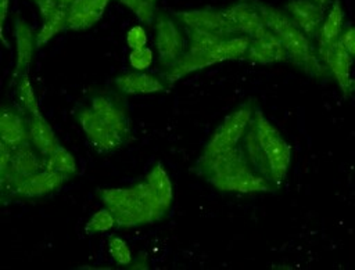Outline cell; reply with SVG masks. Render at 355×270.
<instances>
[{"label":"cell","instance_id":"obj_1","mask_svg":"<svg viewBox=\"0 0 355 270\" xmlns=\"http://www.w3.org/2000/svg\"><path fill=\"white\" fill-rule=\"evenodd\" d=\"M193 172L220 191L250 194L277 190L268 177L252 168L241 144L215 154H201Z\"/></svg>","mask_w":355,"mask_h":270},{"label":"cell","instance_id":"obj_2","mask_svg":"<svg viewBox=\"0 0 355 270\" xmlns=\"http://www.w3.org/2000/svg\"><path fill=\"white\" fill-rule=\"evenodd\" d=\"M241 145L252 168L279 188L291 163V148L258 107Z\"/></svg>","mask_w":355,"mask_h":270},{"label":"cell","instance_id":"obj_3","mask_svg":"<svg viewBox=\"0 0 355 270\" xmlns=\"http://www.w3.org/2000/svg\"><path fill=\"white\" fill-rule=\"evenodd\" d=\"M257 7L263 18L265 25L283 43L288 62L313 79H327L330 73L322 62L312 39L308 37L290 18V15L279 8L255 0Z\"/></svg>","mask_w":355,"mask_h":270},{"label":"cell","instance_id":"obj_4","mask_svg":"<svg viewBox=\"0 0 355 270\" xmlns=\"http://www.w3.org/2000/svg\"><path fill=\"white\" fill-rule=\"evenodd\" d=\"M97 195L114 215L116 226L119 227H136L157 222L133 186L123 188H101L97 191Z\"/></svg>","mask_w":355,"mask_h":270},{"label":"cell","instance_id":"obj_5","mask_svg":"<svg viewBox=\"0 0 355 270\" xmlns=\"http://www.w3.org/2000/svg\"><path fill=\"white\" fill-rule=\"evenodd\" d=\"M255 108L252 100L236 107L212 133L201 154H215L240 145L250 129Z\"/></svg>","mask_w":355,"mask_h":270},{"label":"cell","instance_id":"obj_6","mask_svg":"<svg viewBox=\"0 0 355 270\" xmlns=\"http://www.w3.org/2000/svg\"><path fill=\"white\" fill-rule=\"evenodd\" d=\"M155 48L164 71L175 65L187 50V40L180 24L172 14L157 11L154 18Z\"/></svg>","mask_w":355,"mask_h":270},{"label":"cell","instance_id":"obj_7","mask_svg":"<svg viewBox=\"0 0 355 270\" xmlns=\"http://www.w3.org/2000/svg\"><path fill=\"white\" fill-rule=\"evenodd\" d=\"M76 119L92 145L98 152H112L123 147L128 140L90 107H82L76 112Z\"/></svg>","mask_w":355,"mask_h":270},{"label":"cell","instance_id":"obj_8","mask_svg":"<svg viewBox=\"0 0 355 270\" xmlns=\"http://www.w3.org/2000/svg\"><path fill=\"white\" fill-rule=\"evenodd\" d=\"M316 50L330 76L336 80L341 93L347 97L349 93H352L354 79L351 78V66L354 58L345 51L340 40L331 43L318 42Z\"/></svg>","mask_w":355,"mask_h":270},{"label":"cell","instance_id":"obj_9","mask_svg":"<svg viewBox=\"0 0 355 270\" xmlns=\"http://www.w3.org/2000/svg\"><path fill=\"white\" fill-rule=\"evenodd\" d=\"M90 108L114 129H116L128 141L130 140V118L121 94L112 91H97L90 97Z\"/></svg>","mask_w":355,"mask_h":270},{"label":"cell","instance_id":"obj_10","mask_svg":"<svg viewBox=\"0 0 355 270\" xmlns=\"http://www.w3.org/2000/svg\"><path fill=\"white\" fill-rule=\"evenodd\" d=\"M172 15L186 30H204L214 32L223 36L239 35L230 22L226 19L222 10L198 8V10H183L173 11Z\"/></svg>","mask_w":355,"mask_h":270},{"label":"cell","instance_id":"obj_11","mask_svg":"<svg viewBox=\"0 0 355 270\" xmlns=\"http://www.w3.org/2000/svg\"><path fill=\"white\" fill-rule=\"evenodd\" d=\"M222 11L239 35L257 39L268 32L255 0H237Z\"/></svg>","mask_w":355,"mask_h":270},{"label":"cell","instance_id":"obj_12","mask_svg":"<svg viewBox=\"0 0 355 270\" xmlns=\"http://www.w3.org/2000/svg\"><path fill=\"white\" fill-rule=\"evenodd\" d=\"M69 177L43 169L15 181L14 198H39L57 191Z\"/></svg>","mask_w":355,"mask_h":270},{"label":"cell","instance_id":"obj_13","mask_svg":"<svg viewBox=\"0 0 355 270\" xmlns=\"http://www.w3.org/2000/svg\"><path fill=\"white\" fill-rule=\"evenodd\" d=\"M14 37H15V68L11 76V84L24 76L28 75L29 66L33 60V54L37 48L36 46V33L32 26L28 25L22 18L17 17L14 19Z\"/></svg>","mask_w":355,"mask_h":270},{"label":"cell","instance_id":"obj_14","mask_svg":"<svg viewBox=\"0 0 355 270\" xmlns=\"http://www.w3.org/2000/svg\"><path fill=\"white\" fill-rule=\"evenodd\" d=\"M0 138L11 148L29 141V116L19 107H1Z\"/></svg>","mask_w":355,"mask_h":270},{"label":"cell","instance_id":"obj_15","mask_svg":"<svg viewBox=\"0 0 355 270\" xmlns=\"http://www.w3.org/2000/svg\"><path fill=\"white\" fill-rule=\"evenodd\" d=\"M116 91L123 96L130 94H151L168 91L169 86L162 78L144 71L121 73L112 80Z\"/></svg>","mask_w":355,"mask_h":270},{"label":"cell","instance_id":"obj_16","mask_svg":"<svg viewBox=\"0 0 355 270\" xmlns=\"http://www.w3.org/2000/svg\"><path fill=\"white\" fill-rule=\"evenodd\" d=\"M286 11L294 24L311 39L318 37L324 19V10L313 0H288Z\"/></svg>","mask_w":355,"mask_h":270},{"label":"cell","instance_id":"obj_17","mask_svg":"<svg viewBox=\"0 0 355 270\" xmlns=\"http://www.w3.org/2000/svg\"><path fill=\"white\" fill-rule=\"evenodd\" d=\"M244 58L254 64H273L288 61L287 51L283 43L269 29L261 37L251 39L250 47Z\"/></svg>","mask_w":355,"mask_h":270},{"label":"cell","instance_id":"obj_18","mask_svg":"<svg viewBox=\"0 0 355 270\" xmlns=\"http://www.w3.org/2000/svg\"><path fill=\"white\" fill-rule=\"evenodd\" d=\"M251 37L245 35H232L222 39L204 58V68L230 61L241 60L245 57V53L250 47Z\"/></svg>","mask_w":355,"mask_h":270},{"label":"cell","instance_id":"obj_19","mask_svg":"<svg viewBox=\"0 0 355 270\" xmlns=\"http://www.w3.org/2000/svg\"><path fill=\"white\" fill-rule=\"evenodd\" d=\"M46 158L42 156L29 141L12 148V161L8 172L15 174L17 177L33 174L39 170H43Z\"/></svg>","mask_w":355,"mask_h":270},{"label":"cell","instance_id":"obj_20","mask_svg":"<svg viewBox=\"0 0 355 270\" xmlns=\"http://www.w3.org/2000/svg\"><path fill=\"white\" fill-rule=\"evenodd\" d=\"M29 143L44 158L54 152L60 145L55 133L42 112L29 116Z\"/></svg>","mask_w":355,"mask_h":270},{"label":"cell","instance_id":"obj_21","mask_svg":"<svg viewBox=\"0 0 355 270\" xmlns=\"http://www.w3.org/2000/svg\"><path fill=\"white\" fill-rule=\"evenodd\" d=\"M144 179L154 188L157 197L159 198V202H161L164 210L168 213V210L171 209L172 201H173V187H172V181L169 179V174L164 169L162 163L157 162L148 170V173L146 174Z\"/></svg>","mask_w":355,"mask_h":270},{"label":"cell","instance_id":"obj_22","mask_svg":"<svg viewBox=\"0 0 355 270\" xmlns=\"http://www.w3.org/2000/svg\"><path fill=\"white\" fill-rule=\"evenodd\" d=\"M344 26V10L340 0H334L330 6L327 15H324L323 24L318 33V42L331 43L338 40Z\"/></svg>","mask_w":355,"mask_h":270},{"label":"cell","instance_id":"obj_23","mask_svg":"<svg viewBox=\"0 0 355 270\" xmlns=\"http://www.w3.org/2000/svg\"><path fill=\"white\" fill-rule=\"evenodd\" d=\"M68 29V8L58 7L50 17L43 19V25L36 32V46L37 48L47 44L55 35Z\"/></svg>","mask_w":355,"mask_h":270},{"label":"cell","instance_id":"obj_24","mask_svg":"<svg viewBox=\"0 0 355 270\" xmlns=\"http://www.w3.org/2000/svg\"><path fill=\"white\" fill-rule=\"evenodd\" d=\"M44 169L71 177L78 172V163L75 156L65 147L58 145V148L46 158Z\"/></svg>","mask_w":355,"mask_h":270},{"label":"cell","instance_id":"obj_25","mask_svg":"<svg viewBox=\"0 0 355 270\" xmlns=\"http://www.w3.org/2000/svg\"><path fill=\"white\" fill-rule=\"evenodd\" d=\"M15 97L18 101V107L28 115V116H33L40 114V108H39V102H37V97L35 94L33 86L28 78V75L21 76L17 82H15Z\"/></svg>","mask_w":355,"mask_h":270},{"label":"cell","instance_id":"obj_26","mask_svg":"<svg viewBox=\"0 0 355 270\" xmlns=\"http://www.w3.org/2000/svg\"><path fill=\"white\" fill-rule=\"evenodd\" d=\"M135 191L139 194V197L143 199V202L148 206V209L153 212L155 220H162L168 213L164 210L159 198L157 197L154 188L150 186V183L144 179L143 181H139L136 184H133Z\"/></svg>","mask_w":355,"mask_h":270},{"label":"cell","instance_id":"obj_27","mask_svg":"<svg viewBox=\"0 0 355 270\" xmlns=\"http://www.w3.org/2000/svg\"><path fill=\"white\" fill-rule=\"evenodd\" d=\"M115 226H116V222H115L114 215L110 212V209L103 208L92 215V217L89 219V222L85 226V231L87 234L103 233V231L111 230Z\"/></svg>","mask_w":355,"mask_h":270},{"label":"cell","instance_id":"obj_28","mask_svg":"<svg viewBox=\"0 0 355 270\" xmlns=\"http://www.w3.org/2000/svg\"><path fill=\"white\" fill-rule=\"evenodd\" d=\"M108 251L111 258L121 266H128L133 262L132 252L125 240L118 235H111L108 238Z\"/></svg>","mask_w":355,"mask_h":270},{"label":"cell","instance_id":"obj_29","mask_svg":"<svg viewBox=\"0 0 355 270\" xmlns=\"http://www.w3.org/2000/svg\"><path fill=\"white\" fill-rule=\"evenodd\" d=\"M123 6H126L130 11L135 12V15L144 24H151L154 22L155 18V8L154 3L150 0H118Z\"/></svg>","mask_w":355,"mask_h":270},{"label":"cell","instance_id":"obj_30","mask_svg":"<svg viewBox=\"0 0 355 270\" xmlns=\"http://www.w3.org/2000/svg\"><path fill=\"white\" fill-rule=\"evenodd\" d=\"M101 17L79 11V10H69L68 8V29L71 30H83L93 26L96 22L100 21Z\"/></svg>","mask_w":355,"mask_h":270},{"label":"cell","instance_id":"obj_31","mask_svg":"<svg viewBox=\"0 0 355 270\" xmlns=\"http://www.w3.org/2000/svg\"><path fill=\"white\" fill-rule=\"evenodd\" d=\"M153 62V51L148 47L135 48L129 53V64L135 71H146Z\"/></svg>","mask_w":355,"mask_h":270},{"label":"cell","instance_id":"obj_32","mask_svg":"<svg viewBox=\"0 0 355 270\" xmlns=\"http://www.w3.org/2000/svg\"><path fill=\"white\" fill-rule=\"evenodd\" d=\"M110 0H75L68 8L69 10H79L86 11L98 17H103L104 10Z\"/></svg>","mask_w":355,"mask_h":270},{"label":"cell","instance_id":"obj_33","mask_svg":"<svg viewBox=\"0 0 355 270\" xmlns=\"http://www.w3.org/2000/svg\"><path fill=\"white\" fill-rule=\"evenodd\" d=\"M126 43H128V46H129L130 50L146 47V44H147V35H146L144 28L140 26V25L132 26V28L128 30Z\"/></svg>","mask_w":355,"mask_h":270},{"label":"cell","instance_id":"obj_34","mask_svg":"<svg viewBox=\"0 0 355 270\" xmlns=\"http://www.w3.org/2000/svg\"><path fill=\"white\" fill-rule=\"evenodd\" d=\"M338 40L345 48V51L352 58H355V26H347L345 29H343Z\"/></svg>","mask_w":355,"mask_h":270},{"label":"cell","instance_id":"obj_35","mask_svg":"<svg viewBox=\"0 0 355 270\" xmlns=\"http://www.w3.org/2000/svg\"><path fill=\"white\" fill-rule=\"evenodd\" d=\"M12 161V148L6 143H0V174H4L10 170Z\"/></svg>","mask_w":355,"mask_h":270},{"label":"cell","instance_id":"obj_36","mask_svg":"<svg viewBox=\"0 0 355 270\" xmlns=\"http://www.w3.org/2000/svg\"><path fill=\"white\" fill-rule=\"evenodd\" d=\"M32 1L39 8L42 19H46L47 17H50L60 7L58 0H32Z\"/></svg>","mask_w":355,"mask_h":270},{"label":"cell","instance_id":"obj_37","mask_svg":"<svg viewBox=\"0 0 355 270\" xmlns=\"http://www.w3.org/2000/svg\"><path fill=\"white\" fill-rule=\"evenodd\" d=\"M8 7H10V0H0V32H1L0 36H1V40H3L4 46H7V42L4 39V25H6Z\"/></svg>","mask_w":355,"mask_h":270},{"label":"cell","instance_id":"obj_38","mask_svg":"<svg viewBox=\"0 0 355 270\" xmlns=\"http://www.w3.org/2000/svg\"><path fill=\"white\" fill-rule=\"evenodd\" d=\"M315 3H318L324 11H326V8L329 7V6H331V3H333V0H313Z\"/></svg>","mask_w":355,"mask_h":270},{"label":"cell","instance_id":"obj_39","mask_svg":"<svg viewBox=\"0 0 355 270\" xmlns=\"http://www.w3.org/2000/svg\"><path fill=\"white\" fill-rule=\"evenodd\" d=\"M73 1H75V0H58L60 6H61V7H67V8H68Z\"/></svg>","mask_w":355,"mask_h":270},{"label":"cell","instance_id":"obj_40","mask_svg":"<svg viewBox=\"0 0 355 270\" xmlns=\"http://www.w3.org/2000/svg\"><path fill=\"white\" fill-rule=\"evenodd\" d=\"M352 91H355V80L352 82Z\"/></svg>","mask_w":355,"mask_h":270},{"label":"cell","instance_id":"obj_41","mask_svg":"<svg viewBox=\"0 0 355 270\" xmlns=\"http://www.w3.org/2000/svg\"><path fill=\"white\" fill-rule=\"evenodd\" d=\"M150 1H151V3H155V1H157V0H150Z\"/></svg>","mask_w":355,"mask_h":270}]
</instances>
